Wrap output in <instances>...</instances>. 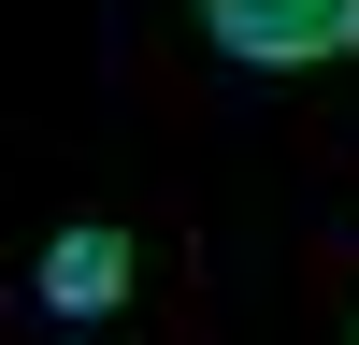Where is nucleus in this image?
Wrapping results in <instances>:
<instances>
[{
    "instance_id": "f257e3e1",
    "label": "nucleus",
    "mask_w": 359,
    "mask_h": 345,
    "mask_svg": "<svg viewBox=\"0 0 359 345\" xmlns=\"http://www.w3.org/2000/svg\"><path fill=\"white\" fill-rule=\"evenodd\" d=\"M216 58L245 72H316V58H359V0H201Z\"/></svg>"
},
{
    "instance_id": "f03ea898",
    "label": "nucleus",
    "mask_w": 359,
    "mask_h": 345,
    "mask_svg": "<svg viewBox=\"0 0 359 345\" xmlns=\"http://www.w3.org/2000/svg\"><path fill=\"white\" fill-rule=\"evenodd\" d=\"M130 273H144V245H130L115 216H86V230H57V245H43V273H29V288H43V316H72V331H86V316L130 302Z\"/></svg>"
}]
</instances>
